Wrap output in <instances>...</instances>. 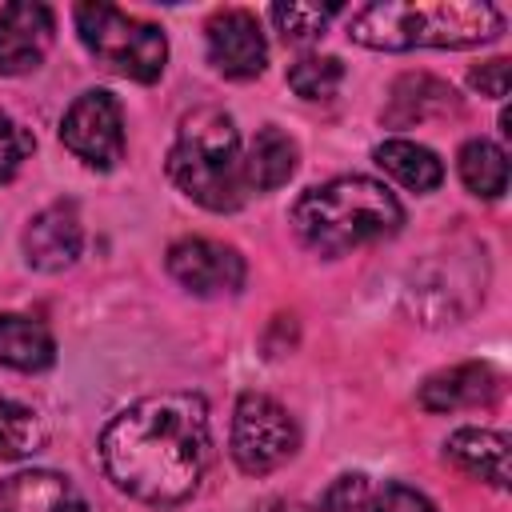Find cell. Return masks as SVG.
<instances>
[{
    "instance_id": "6da1fadb",
    "label": "cell",
    "mask_w": 512,
    "mask_h": 512,
    "mask_svg": "<svg viewBox=\"0 0 512 512\" xmlns=\"http://www.w3.org/2000/svg\"><path fill=\"white\" fill-rule=\"evenodd\" d=\"M112 484L144 504H180L208 464V404L196 392H156L112 416L100 436Z\"/></svg>"
},
{
    "instance_id": "7a4b0ae2",
    "label": "cell",
    "mask_w": 512,
    "mask_h": 512,
    "mask_svg": "<svg viewBox=\"0 0 512 512\" xmlns=\"http://www.w3.org/2000/svg\"><path fill=\"white\" fill-rule=\"evenodd\" d=\"M352 40L380 52L408 48H476L504 32V16L480 0H436V4H368L352 12Z\"/></svg>"
},
{
    "instance_id": "3957f363",
    "label": "cell",
    "mask_w": 512,
    "mask_h": 512,
    "mask_svg": "<svg viewBox=\"0 0 512 512\" xmlns=\"http://www.w3.org/2000/svg\"><path fill=\"white\" fill-rule=\"evenodd\" d=\"M400 224H404L400 200L380 180L368 176H336L320 188H308L292 208L296 236L320 256H340L360 244L384 240Z\"/></svg>"
},
{
    "instance_id": "277c9868",
    "label": "cell",
    "mask_w": 512,
    "mask_h": 512,
    "mask_svg": "<svg viewBox=\"0 0 512 512\" xmlns=\"http://www.w3.org/2000/svg\"><path fill=\"white\" fill-rule=\"evenodd\" d=\"M168 176L172 184L204 204L208 212H232L244 204V156H240V132L228 112L220 108H196L180 120L172 152H168Z\"/></svg>"
},
{
    "instance_id": "5b68a950",
    "label": "cell",
    "mask_w": 512,
    "mask_h": 512,
    "mask_svg": "<svg viewBox=\"0 0 512 512\" xmlns=\"http://www.w3.org/2000/svg\"><path fill=\"white\" fill-rule=\"evenodd\" d=\"M76 32L80 44L112 72L152 84L164 72L168 40L156 24L136 20L112 4H76Z\"/></svg>"
},
{
    "instance_id": "8992f818",
    "label": "cell",
    "mask_w": 512,
    "mask_h": 512,
    "mask_svg": "<svg viewBox=\"0 0 512 512\" xmlns=\"http://www.w3.org/2000/svg\"><path fill=\"white\" fill-rule=\"evenodd\" d=\"M296 420L284 404H276L264 392H244L232 412V460L248 476H264L280 468L296 452Z\"/></svg>"
},
{
    "instance_id": "52a82bcc",
    "label": "cell",
    "mask_w": 512,
    "mask_h": 512,
    "mask_svg": "<svg viewBox=\"0 0 512 512\" xmlns=\"http://www.w3.org/2000/svg\"><path fill=\"white\" fill-rule=\"evenodd\" d=\"M60 140L72 156H80L84 164H92L100 172L116 168L124 160V112H120L116 96L104 88L80 92L72 100V108L64 112Z\"/></svg>"
},
{
    "instance_id": "ba28073f",
    "label": "cell",
    "mask_w": 512,
    "mask_h": 512,
    "mask_svg": "<svg viewBox=\"0 0 512 512\" xmlns=\"http://www.w3.org/2000/svg\"><path fill=\"white\" fill-rule=\"evenodd\" d=\"M168 276L196 296L236 292L244 284V260L228 244H216L204 236H184L168 248Z\"/></svg>"
},
{
    "instance_id": "9c48e42d",
    "label": "cell",
    "mask_w": 512,
    "mask_h": 512,
    "mask_svg": "<svg viewBox=\"0 0 512 512\" xmlns=\"http://www.w3.org/2000/svg\"><path fill=\"white\" fill-rule=\"evenodd\" d=\"M208 60L220 76H232V80L260 76L268 64V44L256 16L244 8L216 12L208 20Z\"/></svg>"
},
{
    "instance_id": "30bf717a",
    "label": "cell",
    "mask_w": 512,
    "mask_h": 512,
    "mask_svg": "<svg viewBox=\"0 0 512 512\" xmlns=\"http://www.w3.org/2000/svg\"><path fill=\"white\" fill-rule=\"evenodd\" d=\"M52 8L36 0H12L0 8V72L4 76H24L40 68V60L52 48Z\"/></svg>"
},
{
    "instance_id": "8fae6325",
    "label": "cell",
    "mask_w": 512,
    "mask_h": 512,
    "mask_svg": "<svg viewBox=\"0 0 512 512\" xmlns=\"http://www.w3.org/2000/svg\"><path fill=\"white\" fill-rule=\"evenodd\" d=\"M84 228L72 204H48L24 228V256L40 272H60L80 256Z\"/></svg>"
},
{
    "instance_id": "7c38bea8",
    "label": "cell",
    "mask_w": 512,
    "mask_h": 512,
    "mask_svg": "<svg viewBox=\"0 0 512 512\" xmlns=\"http://www.w3.org/2000/svg\"><path fill=\"white\" fill-rule=\"evenodd\" d=\"M0 512H92L80 488L48 468H28L0 480Z\"/></svg>"
},
{
    "instance_id": "4fadbf2b",
    "label": "cell",
    "mask_w": 512,
    "mask_h": 512,
    "mask_svg": "<svg viewBox=\"0 0 512 512\" xmlns=\"http://www.w3.org/2000/svg\"><path fill=\"white\" fill-rule=\"evenodd\" d=\"M496 392H500V376L488 364H456L420 384V404L428 412H456V408L488 404L496 400Z\"/></svg>"
},
{
    "instance_id": "5bb4252c",
    "label": "cell",
    "mask_w": 512,
    "mask_h": 512,
    "mask_svg": "<svg viewBox=\"0 0 512 512\" xmlns=\"http://www.w3.org/2000/svg\"><path fill=\"white\" fill-rule=\"evenodd\" d=\"M444 456L460 472H468V476H476V480H484L492 488H508V436L504 432L456 428L448 436V444H444Z\"/></svg>"
},
{
    "instance_id": "9a60e30c",
    "label": "cell",
    "mask_w": 512,
    "mask_h": 512,
    "mask_svg": "<svg viewBox=\"0 0 512 512\" xmlns=\"http://www.w3.org/2000/svg\"><path fill=\"white\" fill-rule=\"evenodd\" d=\"M56 360V340L52 332L32 320V316H0V364L16 372H44Z\"/></svg>"
},
{
    "instance_id": "2e32d148",
    "label": "cell",
    "mask_w": 512,
    "mask_h": 512,
    "mask_svg": "<svg viewBox=\"0 0 512 512\" xmlns=\"http://www.w3.org/2000/svg\"><path fill=\"white\" fill-rule=\"evenodd\" d=\"M296 172V144L288 132H280L276 124L260 128L248 156H244V184L256 192H272L280 184H288V176Z\"/></svg>"
},
{
    "instance_id": "e0dca14e",
    "label": "cell",
    "mask_w": 512,
    "mask_h": 512,
    "mask_svg": "<svg viewBox=\"0 0 512 512\" xmlns=\"http://www.w3.org/2000/svg\"><path fill=\"white\" fill-rule=\"evenodd\" d=\"M376 164L412 192H436L444 180V164L436 160V152L416 140H384L376 148Z\"/></svg>"
},
{
    "instance_id": "ac0fdd59",
    "label": "cell",
    "mask_w": 512,
    "mask_h": 512,
    "mask_svg": "<svg viewBox=\"0 0 512 512\" xmlns=\"http://www.w3.org/2000/svg\"><path fill=\"white\" fill-rule=\"evenodd\" d=\"M456 164H460V180H464L468 192H476L484 200L504 196V188H508V156H504L500 144L476 136V140H468L460 148Z\"/></svg>"
},
{
    "instance_id": "d6986e66",
    "label": "cell",
    "mask_w": 512,
    "mask_h": 512,
    "mask_svg": "<svg viewBox=\"0 0 512 512\" xmlns=\"http://www.w3.org/2000/svg\"><path fill=\"white\" fill-rule=\"evenodd\" d=\"M340 8L336 4H300V0H292V4H276L272 8V24H276V32L288 40V44H312V40H320L324 36V28H328V20L336 16Z\"/></svg>"
},
{
    "instance_id": "ffe728a7",
    "label": "cell",
    "mask_w": 512,
    "mask_h": 512,
    "mask_svg": "<svg viewBox=\"0 0 512 512\" xmlns=\"http://www.w3.org/2000/svg\"><path fill=\"white\" fill-rule=\"evenodd\" d=\"M40 444V420L28 404L0 400V464L20 460Z\"/></svg>"
},
{
    "instance_id": "44dd1931",
    "label": "cell",
    "mask_w": 512,
    "mask_h": 512,
    "mask_svg": "<svg viewBox=\"0 0 512 512\" xmlns=\"http://www.w3.org/2000/svg\"><path fill=\"white\" fill-rule=\"evenodd\" d=\"M344 80V64L336 56H304L288 68V88L304 100H328Z\"/></svg>"
},
{
    "instance_id": "7402d4cb",
    "label": "cell",
    "mask_w": 512,
    "mask_h": 512,
    "mask_svg": "<svg viewBox=\"0 0 512 512\" xmlns=\"http://www.w3.org/2000/svg\"><path fill=\"white\" fill-rule=\"evenodd\" d=\"M28 156H32V132L16 124L8 112H0V184L12 180Z\"/></svg>"
},
{
    "instance_id": "603a6c76",
    "label": "cell",
    "mask_w": 512,
    "mask_h": 512,
    "mask_svg": "<svg viewBox=\"0 0 512 512\" xmlns=\"http://www.w3.org/2000/svg\"><path fill=\"white\" fill-rule=\"evenodd\" d=\"M372 504V492H368V480L360 472H348V476H336L320 500V512H368Z\"/></svg>"
},
{
    "instance_id": "cb8c5ba5",
    "label": "cell",
    "mask_w": 512,
    "mask_h": 512,
    "mask_svg": "<svg viewBox=\"0 0 512 512\" xmlns=\"http://www.w3.org/2000/svg\"><path fill=\"white\" fill-rule=\"evenodd\" d=\"M368 508H372V512H436V508L428 504V496H420V492L408 488V484H388Z\"/></svg>"
},
{
    "instance_id": "d4e9b609",
    "label": "cell",
    "mask_w": 512,
    "mask_h": 512,
    "mask_svg": "<svg viewBox=\"0 0 512 512\" xmlns=\"http://www.w3.org/2000/svg\"><path fill=\"white\" fill-rule=\"evenodd\" d=\"M508 80H512V68L508 60H488L480 68H472V88H480V96H508Z\"/></svg>"
},
{
    "instance_id": "484cf974",
    "label": "cell",
    "mask_w": 512,
    "mask_h": 512,
    "mask_svg": "<svg viewBox=\"0 0 512 512\" xmlns=\"http://www.w3.org/2000/svg\"><path fill=\"white\" fill-rule=\"evenodd\" d=\"M252 512H308L300 500H288V496H272V500H264V504H256Z\"/></svg>"
}]
</instances>
